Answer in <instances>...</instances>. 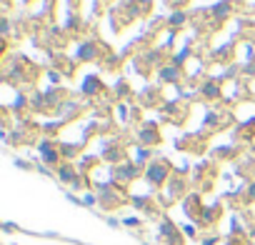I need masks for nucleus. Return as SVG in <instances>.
Returning <instances> with one entry per match:
<instances>
[{
  "label": "nucleus",
  "instance_id": "nucleus-11",
  "mask_svg": "<svg viewBox=\"0 0 255 245\" xmlns=\"http://www.w3.org/2000/svg\"><path fill=\"white\" fill-rule=\"evenodd\" d=\"M78 58L80 60H95L98 58V45L95 43H83L78 48Z\"/></svg>",
  "mask_w": 255,
  "mask_h": 245
},
{
  "label": "nucleus",
  "instance_id": "nucleus-23",
  "mask_svg": "<svg viewBox=\"0 0 255 245\" xmlns=\"http://www.w3.org/2000/svg\"><path fill=\"white\" fill-rule=\"evenodd\" d=\"M83 205H95V195H85L83 198Z\"/></svg>",
  "mask_w": 255,
  "mask_h": 245
},
{
  "label": "nucleus",
  "instance_id": "nucleus-5",
  "mask_svg": "<svg viewBox=\"0 0 255 245\" xmlns=\"http://www.w3.org/2000/svg\"><path fill=\"white\" fill-rule=\"evenodd\" d=\"M55 175H58V180L65 183V185H73V188H80V185H83V178H80V173L75 170L73 163H60V165L55 168Z\"/></svg>",
  "mask_w": 255,
  "mask_h": 245
},
{
  "label": "nucleus",
  "instance_id": "nucleus-10",
  "mask_svg": "<svg viewBox=\"0 0 255 245\" xmlns=\"http://www.w3.org/2000/svg\"><path fill=\"white\" fill-rule=\"evenodd\" d=\"M200 93H203V95H205L208 100H218V98L223 95V90H220V85H218L215 80H208V83H203Z\"/></svg>",
  "mask_w": 255,
  "mask_h": 245
},
{
  "label": "nucleus",
  "instance_id": "nucleus-25",
  "mask_svg": "<svg viewBox=\"0 0 255 245\" xmlns=\"http://www.w3.org/2000/svg\"><path fill=\"white\" fill-rule=\"evenodd\" d=\"M203 245H215V238H205V240H203Z\"/></svg>",
  "mask_w": 255,
  "mask_h": 245
},
{
  "label": "nucleus",
  "instance_id": "nucleus-24",
  "mask_svg": "<svg viewBox=\"0 0 255 245\" xmlns=\"http://www.w3.org/2000/svg\"><path fill=\"white\" fill-rule=\"evenodd\" d=\"M185 235H190V238H193V235H195V228H193V225H188V228H185Z\"/></svg>",
  "mask_w": 255,
  "mask_h": 245
},
{
  "label": "nucleus",
  "instance_id": "nucleus-15",
  "mask_svg": "<svg viewBox=\"0 0 255 245\" xmlns=\"http://www.w3.org/2000/svg\"><path fill=\"white\" fill-rule=\"evenodd\" d=\"M148 158H150V150H148V148H138V150H135V163H138L140 168H143V163H145Z\"/></svg>",
  "mask_w": 255,
  "mask_h": 245
},
{
  "label": "nucleus",
  "instance_id": "nucleus-21",
  "mask_svg": "<svg viewBox=\"0 0 255 245\" xmlns=\"http://www.w3.org/2000/svg\"><path fill=\"white\" fill-rule=\"evenodd\" d=\"M248 200H253V203H255V180L248 185Z\"/></svg>",
  "mask_w": 255,
  "mask_h": 245
},
{
  "label": "nucleus",
  "instance_id": "nucleus-17",
  "mask_svg": "<svg viewBox=\"0 0 255 245\" xmlns=\"http://www.w3.org/2000/svg\"><path fill=\"white\" fill-rule=\"evenodd\" d=\"M133 205L135 208H143V210H150V200L148 198H133Z\"/></svg>",
  "mask_w": 255,
  "mask_h": 245
},
{
  "label": "nucleus",
  "instance_id": "nucleus-12",
  "mask_svg": "<svg viewBox=\"0 0 255 245\" xmlns=\"http://www.w3.org/2000/svg\"><path fill=\"white\" fill-rule=\"evenodd\" d=\"M165 188H170V198H178V195H183V190H185V183H183L180 178H170Z\"/></svg>",
  "mask_w": 255,
  "mask_h": 245
},
{
  "label": "nucleus",
  "instance_id": "nucleus-4",
  "mask_svg": "<svg viewBox=\"0 0 255 245\" xmlns=\"http://www.w3.org/2000/svg\"><path fill=\"white\" fill-rule=\"evenodd\" d=\"M38 150H40V160H43L45 165H53V168H58V165H60V158H63L60 145H55L53 140H40Z\"/></svg>",
  "mask_w": 255,
  "mask_h": 245
},
{
  "label": "nucleus",
  "instance_id": "nucleus-20",
  "mask_svg": "<svg viewBox=\"0 0 255 245\" xmlns=\"http://www.w3.org/2000/svg\"><path fill=\"white\" fill-rule=\"evenodd\" d=\"M0 33H3V35H8V33H10V23H8V18L0 20Z\"/></svg>",
  "mask_w": 255,
  "mask_h": 245
},
{
  "label": "nucleus",
  "instance_id": "nucleus-13",
  "mask_svg": "<svg viewBox=\"0 0 255 245\" xmlns=\"http://www.w3.org/2000/svg\"><path fill=\"white\" fill-rule=\"evenodd\" d=\"M218 213H220V205H213V208H205L203 210V215H200V223L203 225H210L215 218H218Z\"/></svg>",
  "mask_w": 255,
  "mask_h": 245
},
{
  "label": "nucleus",
  "instance_id": "nucleus-8",
  "mask_svg": "<svg viewBox=\"0 0 255 245\" xmlns=\"http://www.w3.org/2000/svg\"><path fill=\"white\" fill-rule=\"evenodd\" d=\"M83 93H85V95H98V93H103V83H100V78H95V75H85V80H83Z\"/></svg>",
  "mask_w": 255,
  "mask_h": 245
},
{
  "label": "nucleus",
  "instance_id": "nucleus-19",
  "mask_svg": "<svg viewBox=\"0 0 255 245\" xmlns=\"http://www.w3.org/2000/svg\"><path fill=\"white\" fill-rule=\"evenodd\" d=\"M65 28H68V30H75V28H80V18L70 15V18H68V23H65Z\"/></svg>",
  "mask_w": 255,
  "mask_h": 245
},
{
  "label": "nucleus",
  "instance_id": "nucleus-16",
  "mask_svg": "<svg viewBox=\"0 0 255 245\" xmlns=\"http://www.w3.org/2000/svg\"><path fill=\"white\" fill-rule=\"evenodd\" d=\"M150 5H153V0H135L138 13H148V10H150Z\"/></svg>",
  "mask_w": 255,
  "mask_h": 245
},
{
  "label": "nucleus",
  "instance_id": "nucleus-6",
  "mask_svg": "<svg viewBox=\"0 0 255 245\" xmlns=\"http://www.w3.org/2000/svg\"><path fill=\"white\" fill-rule=\"evenodd\" d=\"M138 140H140L143 148H150V145H158V143H160V133H158V128H155V122H145L143 130L138 133Z\"/></svg>",
  "mask_w": 255,
  "mask_h": 245
},
{
  "label": "nucleus",
  "instance_id": "nucleus-18",
  "mask_svg": "<svg viewBox=\"0 0 255 245\" xmlns=\"http://www.w3.org/2000/svg\"><path fill=\"white\" fill-rule=\"evenodd\" d=\"M185 23V13H173L170 15V25H183Z\"/></svg>",
  "mask_w": 255,
  "mask_h": 245
},
{
  "label": "nucleus",
  "instance_id": "nucleus-9",
  "mask_svg": "<svg viewBox=\"0 0 255 245\" xmlns=\"http://www.w3.org/2000/svg\"><path fill=\"white\" fill-rule=\"evenodd\" d=\"M158 78L163 83H175V80H180V68L178 65H165V68L158 70Z\"/></svg>",
  "mask_w": 255,
  "mask_h": 245
},
{
  "label": "nucleus",
  "instance_id": "nucleus-22",
  "mask_svg": "<svg viewBox=\"0 0 255 245\" xmlns=\"http://www.w3.org/2000/svg\"><path fill=\"white\" fill-rule=\"evenodd\" d=\"M123 223H125V225H130V228H138V225H140L138 218H128V220H123Z\"/></svg>",
  "mask_w": 255,
  "mask_h": 245
},
{
  "label": "nucleus",
  "instance_id": "nucleus-7",
  "mask_svg": "<svg viewBox=\"0 0 255 245\" xmlns=\"http://www.w3.org/2000/svg\"><path fill=\"white\" fill-rule=\"evenodd\" d=\"M183 208H185V213H188L193 220H200V215H203V210H205V208L200 205V198H198V195L185 198V205H183Z\"/></svg>",
  "mask_w": 255,
  "mask_h": 245
},
{
  "label": "nucleus",
  "instance_id": "nucleus-2",
  "mask_svg": "<svg viewBox=\"0 0 255 245\" xmlns=\"http://www.w3.org/2000/svg\"><path fill=\"white\" fill-rule=\"evenodd\" d=\"M140 170H145V168H140L135 160L115 163V165H113V183H115V185H128V183H133V180L140 175Z\"/></svg>",
  "mask_w": 255,
  "mask_h": 245
},
{
  "label": "nucleus",
  "instance_id": "nucleus-14",
  "mask_svg": "<svg viewBox=\"0 0 255 245\" xmlns=\"http://www.w3.org/2000/svg\"><path fill=\"white\" fill-rule=\"evenodd\" d=\"M230 13V3H228V0H223V3H218L215 8H213V15L215 18H225Z\"/></svg>",
  "mask_w": 255,
  "mask_h": 245
},
{
  "label": "nucleus",
  "instance_id": "nucleus-1",
  "mask_svg": "<svg viewBox=\"0 0 255 245\" xmlns=\"http://www.w3.org/2000/svg\"><path fill=\"white\" fill-rule=\"evenodd\" d=\"M145 180L153 185V188H165L168 180H170V163L168 160H150L143 170Z\"/></svg>",
  "mask_w": 255,
  "mask_h": 245
},
{
  "label": "nucleus",
  "instance_id": "nucleus-3",
  "mask_svg": "<svg viewBox=\"0 0 255 245\" xmlns=\"http://www.w3.org/2000/svg\"><path fill=\"white\" fill-rule=\"evenodd\" d=\"M158 235H160V240L168 243V245H183V235H180L178 225H175L173 220H168V218L160 220V225H158Z\"/></svg>",
  "mask_w": 255,
  "mask_h": 245
},
{
  "label": "nucleus",
  "instance_id": "nucleus-26",
  "mask_svg": "<svg viewBox=\"0 0 255 245\" xmlns=\"http://www.w3.org/2000/svg\"><path fill=\"white\" fill-rule=\"evenodd\" d=\"M25 3H30V0H25Z\"/></svg>",
  "mask_w": 255,
  "mask_h": 245
}]
</instances>
